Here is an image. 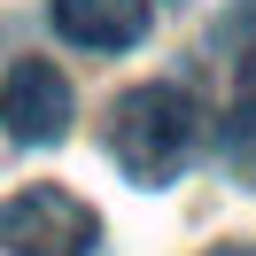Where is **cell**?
<instances>
[{
  "mask_svg": "<svg viewBox=\"0 0 256 256\" xmlns=\"http://www.w3.org/2000/svg\"><path fill=\"white\" fill-rule=\"evenodd\" d=\"M109 156L132 186H163L194 156V101L178 86H132L109 109Z\"/></svg>",
  "mask_w": 256,
  "mask_h": 256,
  "instance_id": "6da1fadb",
  "label": "cell"
},
{
  "mask_svg": "<svg viewBox=\"0 0 256 256\" xmlns=\"http://www.w3.org/2000/svg\"><path fill=\"white\" fill-rule=\"evenodd\" d=\"M101 218L70 186H24L0 202V248L8 256H86Z\"/></svg>",
  "mask_w": 256,
  "mask_h": 256,
  "instance_id": "7a4b0ae2",
  "label": "cell"
},
{
  "mask_svg": "<svg viewBox=\"0 0 256 256\" xmlns=\"http://www.w3.org/2000/svg\"><path fill=\"white\" fill-rule=\"evenodd\" d=\"M70 116H78V94H70V78L47 54H24V62L0 78V124H8V140L54 148V140H70Z\"/></svg>",
  "mask_w": 256,
  "mask_h": 256,
  "instance_id": "3957f363",
  "label": "cell"
},
{
  "mask_svg": "<svg viewBox=\"0 0 256 256\" xmlns=\"http://www.w3.org/2000/svg\"><path fill=\"white\" fill-rule=\"evenodd\" d=\"M54 32L86 54H124L148 39V0H54Z\"/></svg>",
  "mask_w": 256,
  "mask_h": 256,
  "instance_id": "277c9868",
  "label": "cell"
},
{
  "mask_svg": "<svg viewBox=\"0 0 256 256\" xmlns=\"http://www.w3.org/2000/svg\"><path fill=\"white\" fill-rule=\"evenodd\" d=\"M202 256H256L248 240H218V248H202Z\"/></svg>",
  "mask_w": 256,
  "mask_h": 256,
  "instance_id": "5b68a950",
  "label": "cell"
}]
</instances>
